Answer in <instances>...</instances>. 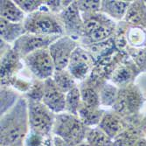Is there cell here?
Wrapping results in <instances>:
<instances>
[{
    "label": "cell",
    "mask_w": 146,
    "mask_h": 146,
    "mask_svg": "<svg viewBox=\"0 0 146 146\" xmlns=\"http://www.w3.org/2000/svg\"><path fill=\"white\" fill-rule=\"evenodd\" d=\"M0 128L1 146H24L25 138L30 129L27 100L24 96L1 115Z\"/></svg>",
    "instance_id": "1"
},
{
    "label": "cell",
    "mask_w": 146,
    "mask_h": 146,
    "mask_svg": "<svg viewBox=\"0 0 146 146\" xmlns=\"http://www.w3.org/2000/svg\"><path fill=\"white\" fill-rule=\"evenodd\" d=\"M83 34L80 39L84 46L104 42L111 38L116 30V23L101 11L82 16Z\"/></svg>",
    "instance_id": "2"
},
{
    "label": "cell",
    "mask_w": 146,
    "mask_h": 146,
    "mask_svg": "<svg viewBox=\"0 0 146 146\" xmlns=\"http://www.w3.org/2000/svg\"><path fill=\"white\" fill-rule=\"evenodd\" d=\"M23 25L28 33L42 36L65 35L59 16L52 13L44 5L38 11L26 15Z\"/></svg>",
    "instance_id": "3"
},
{
    "label": "cell",
    "mask_w": 146,
    "mask_h": 146,
    "mask_svg": "<svg viewBox=\"0 0 146 146\" xmlns=\"http://www.w3.org/2000/svg\"><path fill=\"white\" fill-rule=\"evenodd\" d=\"M88 129L78 115L63 112L55 115L52 135L61 138L70 146H76L85 142Z\"/></svg>",
    "instance_id": "4"
},
{
    "label": "cell",
    "mask_w": 146,
    "mask_h": 146,
    "mask_svg": "<svg viewBox=\"0 0 146 146\" xmlns=\"http://www.w3.org/2000/svg\"><path fill=\"white\" fill-rule=\"evenodd\" d=\"M27 105L30 129L38 132L46 137L54 136L52 128L56 115L42 102L27 100Z\"/></svg>",
    "instance_id": "5"
},
{
    "label": "cell",
    "mask_w": 146,
    "mask_h": 146,
    "mask_svg": "<svg viewBox=\"0 0 146 146\" xmlns=\"http://www.w3.org/2000/svg\"><path fill=\"white\" fill-rule=\"evenodd\" d=\"M25 67L39 81H46L54 75L55 66L48 48L35 51L23 59Z\"/></svg>",
    "instance_id": "6"
},
{
    "label": "cell",
    "mask_w": 146,
    "mask_h": 146,
    "mask_svg": "<svg viewBox=\"0 0 146 146\" xmlns=\"http://www.w3.org/2000/svg\"><path fill=\"white\" fill-rule=\"evenodd\" d=\"M96 64V61L89 51L83 46H78L73 52L67 69L77 82H83L92 73Z\"/></svg>",
    "instance_id": "7"
},
{
    "label": "cell",
    "mask_w": 146,
    "mask_h": 146,
    "mask_svg": "<svg viewBox=\"0 0 146 146\" xmlns=\"http://www.w3.org/2000/svg\"><path fill=\"white\" fill-rule=\"evenodd\" d=\"M78 41L68 35H62L48 47L55 70L67 69L73 52L78 47Z\"/></svg>",
    "instance_id": "8"
},
{
    "label": "cell",
    "mask_w": 146,
    "mask_h": 146,
    "mask_svg": "<svg viewBox=\"0 0 146 146\" xmlns=\"http://www.w3.org/2000/svg\"><path fill=\"white\" fill-rule=\"evenodd\" d=\"M143 104L142 93L135 86H126L119 89L117 100L113 110L120 115L135 114Z\"/></svg>",
    "instance_id": "9"
},
{
    "label": "cell",
    "mask_w": 146,
    "mask_h": 146,
    "mask_svg": "<svg viewBox=\"0 0 146 146\" xmlns=\"http://www.w3.org/2000/svg\"><path fill=\"white\" fill-rule=\"evenodd\" d=\"M58 16L63 25L65 35L73 38L77 41L80 40L83 34L84 21L76 1H73Z\"/></svg>",
    "instance_id": "10"
},
{
    "label": "cell",
    "mask_w": 146,
    "mask_h": 146,
    "mask_svg": "<svg viewBox=\"0 0 146 146\" xmlns=\"http://www.w3.org/2000/svg\"><path fill=\"white\" fill-rule=\"evenodd\" d=\"M60 36H42L26 33L12 45V49L24 59L35 51L48 48Z\"/></svg>",
    "instance_id": "11"
},
{
    "label": "cell",
    "mask_w": 146,
    "mask_h": 146,
    "mask_svg": "<svg viewBox=\"0 0 146 146\" xmlns=\"http://www.w3.org/2000/svg\"><path fill=\"white\" fill-rule=\"evenodd\" d=\"M23 59L12 49L1 54V86L11 87L24 68Z\"/></svg>",
    "instance_id": "12"
},
{
    "label": "cell",
    "mask_w": 146,
    "mask_h": 146,
    "mask_svg": "<svg viewBox=\"0 0 146 146\" xmlns=\"http://www.w3.org/2000/svg\"><path fill=\"white\" fill-rule=\"evenodd\" d=\"M42 102L55 115L65 112L66 94L55 85L52 78L45 81Z\"/></svg>",
    "instance_id": "13"
},
{
    "label": "cell",
    "mask_w": 146,
    "mask_h": 146,
    "mask_svg": "<svg viewBox=\"0 0 146 146\" xmlns=\"http://www.w3.org/2000/svg\"><path fill=\"white\" fill-rule=\"evenodd\" d=\"M97 127L113 140L128 128L127 123L122 115L115 112L107 111H105Z\"/></svg>",
    "instance_id": "14"
},
{
    "label": "cell",
    "mask_w": 146,
    "mask_h": 146,
    "mask_svg": "<svg viewBox=\"0 0 146 146\" xmlns=\"http://www.w3.org/2000/svg\"><path fill=\"white\" fill-rule=\"evenodd\" d=\"M26 33L23 23H13L0 18V37L1 40L13 45L19 38Z\"/></svg>",
    "instance_id": "15"
},
{
    "label": "cell",
    "mask_w": 146,
    "mask_h": 146,
    "mask_svg": "<svg viewBox=\"0 0 146 146\" xmlns=\"http://www.w3.org/2000/svg\"><path fill=\"white\" fill-rule=\"evenodd\" d=\"M123 20L131 25L146 29V4L145 1H132L128 8Z\"/></svg>",
    "instance_id": "16"
},
{
    "label": "cell",
    "mask_w": 146,
    "mask_h": 146,
    "mask_svg": "<svg viewBox=\"0 0 146 146\" xmlns=\"http://www.w3.org/2000/svg\"><path fill=\"white\" fill-rule=\"evenodd\" d=\"M130 3V1L103 0L101 4L100 11L114 21L123 20Z\"/></svg>",
    "instance_id": "17"
},
{
    "label": "cell",
    "mask_w": 146,
    "mask_h": 146,
    "mask_svg": "<svg viewBox=\"0 0 146 146\" xmlns=\"http://www.w3.org/2000/svg\"><path fill=\"white\" fill-rule=\"evenodd\" d=\"M0 16L7 21L23 23L26 14L12 0H2L0 3Z\"/></svg>",
    "instance_id": "18"
},
{
    "label": "cell",
    "mask_w": 146,
    "mask_h": 146,
    "mask_svg": "<svg viewBox=\"0 0 146 146\" xmlns=\"http://www.w3.org/2000/svg\"><path fill=\"white\" fill-rule=\"evenodd\" d=\"M105 111L102 108H92L82 103L78 111V116L81 121L88 128L97 127Z\"/></svg>",
    "instance_id": "19"
},
{
    "label": "cell",
    "mask_w": 146,
    "mask_h": 146,
    "mask_svg": "<svg viewBox=\"0 0 146 146\" xmlns=\"http://www.w3.org/2000/svg\"><path fill=\"white\" fill-rule=\"evenodd\" d=\"M79 86V85H78ZM81 90L82 103L92 108H102L99 97V89L87 82H81L79 86Z\"/></svg>",
    "instance_id": "20"
},
{
    "label": "cell",
    "mask_w": 146,
    "mask_h": 146,
    "mask_svg": "<svg viewBox=\"0 0 146 146\" xmlns=\"http://www.w3.org/2000/svg\"><path fill=\"white\" fill-rule=\"evenodd\" d=\"M52 79L54 82L55 85L65 94H67L71 89L78 86L76 80L73 77L68 69L55 70Z\"/></svg>",
    "instance_id": "21"
},
{
    "label": "cell",
    "mask_w": 146,
    "mask_h": 146,
    "mask_svg": "<svg viewBox=\"0 0 146 146\" xmlns=\"http://www.w3.org/2000/svg\"><path fill=\"white\" fill-rule=\"evenodd\" d=\"M119 88L115 84L105 82L99 89V97L101 107L113 108L117 97Z\"/></svg>",
    "instance_id": "22"
},
{
    "label": "cell",
    "mask_w": 146,
    "mask_h": 146,
    "mask_svg": "<svg viewBox=\"0 0 146 146\" xmlns=\"http://www.w3.org/2000/svg\"><path fill=\"white\" fill-rule=\"evenodd\" d=\"M90 146H115L114 140L99 128H89L87 133L86 140Z\"/></svg>",
    "instance_id": "23"
},
{
    "label": "cell",
    "mask_w": 146,
    "mask_h": 146,
    "mask_svg": "<svg viewBox=\"0 0 146 146\" xmlns=\"http://www.w3.org/2000/svg\"><path fill=\"white\" fill-rule=\"evenodd\" d=\"M1 115L5 114L14 106L19 98L20 94L11 87L1 86Z\"/></svg>",
    "instance_id": "24"
},
{
    "label": "cell",
    "mask_w": 146,
    "mask_h": 146,
    "mask_svg": "<svg viewBox=\"0 0 146 146\" xmlns=\"http://www.w3.org/2000/svg\"><path fill=\"white\" fill-rule=\"evenodd\" d=\"M126 42L132 47H142L146 45V31L137 26H130L126 31Z\"/></svg>",
    "instance_id": "25"
},
{
    "label": "cell",
    "mask_w": 146,
    "mask_h": 146,
    "mask_svg": "<svg viewBox=\"0 0 146 146\" xmlns=\"http://www.w3.org/2000/svg\"><path fill=\"white\" fill-rule=\"evenodd\" d=\"M82 103L81 90L79 86L74 88L66 94V109L65 112L78 115L79 109Z\"/></svg>",
    "instance_id": "26"
},
{
    "label": "cell",
    "mask_w": 146,
    "mask_h": 146,
    "mask_svg": "<svg viewBox=\"0 0 146 146\" xmlns=\"http://www.w3.org/2000/svg\"><path fill=\"white\" fill-rule=\"evenodd\" d=\"M132 71L129 67H127L125 65H119L118 67L113 70L111 74V81L113 84L116 87H126L127 84L132 78Z\"/></svg>",
    "instance_id": "27"
},
{
    "label": "cell",
    "mask_w": 146,
    "mask_h": 146,
    "mask_svg": "<svg viewBox=\"0 0 146 146\" xmlns=\"http://www.w3.org/2000/svg\"><path fill=\"white\" fill-rule=\"evenodd\" d=\"M139 138L137 129L127 128L114 139V144L115 146H136Z\"/></svg>",
    "instance_id": "28"
},
{
    "label": "cell",
    "mask_w": 146,
    "mask_h": 146,
    "mask_svg": "<svg viewBox=\"0 0 146 146\" xmlns=\"http://www.w3.org/2000/svg\"><path fill=\"white\" fill-rule=\"evenodd\" d=\"M45 90V82L39 81L38 79H33L30 90L24 96L27 100L42 102Z\"/></svg>",
    "instance_id": "29"
},
{
    "label": "cell",
    "mask_w": 146,
    "mask_h": 146,
    "mask_svg": "<svg viewBox=\"0 0 146 146\" xmlns=\"http://www.w3.org/2000/svg\"><path fill=\"white\" fill-rule=\"evenodd\" d=\"M76 4L82 13V16H85L99 12L101 10L102 1H99V0H80V1H76Z\"/></svg>",
    "instance_id": "30"
},
{
    "label": "cell",
    "mask_w": 146,
    "mask_h": 146,
    "mask_svg": "<svg viewBox=\"0 0 146 146\" xmlns=\"http://www.w3.org/2000/svg\"><path fill=\"white\" fill-rule=\"evenodd\" d=\"M15 3L26 15L38 11L44 5V1L41 0H15Z\"/></svg>",
    "instance_id": "31"
},
{
    "label": "cell",
    "mask_w": 146,
    "mask_h": 146,
    "mask_svg": "<svg viewBox=\"0 0 146 146\" xmlns=\"http://www.w3.org/2000/svg\"><path fill=\"white\" fill-rule=\"evenodd\" d=\"M48 137H46L38 132L29 129L28 134L26 135L24 141V146H43Z\"/></svg>",
    "instance_id": "32"
},
{
    "label": "cell",
    "mask_w": 146,
    "mask_h": 146,
    "mask_svg": "<svg viewBox=\"0 0 146 146\" xmlns=\"http://www.w3.org/2000/svg\"><path fill=\"white\" fill-rule=\"evenodd\" d=\"M73 1H44V5L54 14L59 15L61 11L68 7Z\"/></svg>",
    "instance_id": "33"
},
{
    "label": "cell",
    "mask_w": 146,
    "mask_h": 146,
    "mask_svg": "<svg viewBox=\"0 0 146 146\" xmlns=\"http://www.w3.org/2000/svg\"><path fill=\"white\" fill-rule=\"evenodd\" d=\"M54 146H70L65 141H63L61 138L55 137V136H54Z\"/></svg>",
    "instance_id": "34"
},
{
    "label": "cell",
    "mask_w": 146,
    "mask_h": 146,
    "mask_svg": "<svg viewBox=\"0 0 146 146\" xmlns=\"http://www.w3.org/2000/svg\"><path fill=\"white\" fill-rule=\"evenodd\" d=\"M136 146H146V137H140Z\"/></svg>",
    "instance_id": "35"
},
{
    "label": "cell",
    "mask_w": 146,
    "mask_h": 146,
    "mask_svg": "<svg viewBox=\"0 0 146 146\" xmlns=\"http://www.w3.org/2000/svg\"><path fill=\"white\" fill-rule=\"evenodd\" d=\"M76 146H90L87 142H83V143H80V144H78V145H76Z\"/></svg>",
    "instance_id": "36"
},
{
    "label": "cell",
    "mask_w": 146,
    "mask_h": 146,
    "mask_svg": "<svg viewBox=\"0 0 146 146\" xmlns=\"http://www.w3.org/2000/svg\"><path fill=\"white\" fill-rule=\"evenodd\" d=\"M145 4H146V1H145Z\"/></svg>",
    "instance_id": "37"
}]
</instances>
